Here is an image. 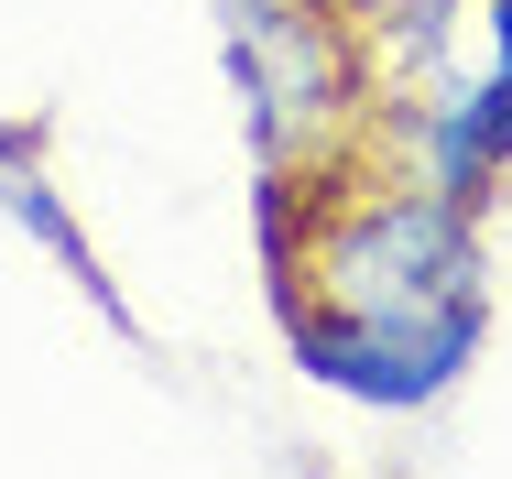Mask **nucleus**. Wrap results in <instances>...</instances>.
<instances>
[{
    "instance_id": "1",
    "label": "nucleus",
    "mask_w": 512,
    "mask_h": 479,
    "mask_svg": "<svg viewBox=\"0 0 512 479\" xmlns=\"http://www.w3.org/2000/svg\"><path fill=\"white\" fill-rule=\"evenodd\" d=\"M273 316L316 382L371 414H414V403L458 392V371L491 338L480 207H458L414 164L371 153L316 218V240L295 251V273H273Z\"/></svg>"
},
{
    "instance_id": "2",
    "label": "nucleus",
    "mask_w": 512,
    "mask_h": 479,
    "mask_svg": "<svg viewBox=\"0 0 512 479\" xmlns=\"http://www.w3.org/2000/svg\"><path fill=\"white\" fill-rule=\"evenodd\" d=\"M382 153L491 218L512 186V0H393L371 11Z\"/></svg>"
},
{
    "instance_id": "3",
    "label": "nucleus",
    "mask_w": 512,
    "mask_h": 479,
    "mask_svg": "<svg viewBox=\"0 0 512 479\" xmlns=\"http://www.w3.org/2000/svg\"><path fill=\"white\" fill-rule=\"evenodd\" d=\"M229 88L251 109V164L382 142L371 11L349 0H229Z\"/></svg>"
},
{
    "instance_id": "4",
    "label": "nucleus",
    "mask_w": 512,
    "mask_h": 479,
    "mask_svg": "<svg viewBox=\"0 0 512 479\" xmlns=\"http://www.w3.org/2000/svg\"><path fill=\"white\" fill-rule=\"evenodd\" d=\"M44 142H55L44 120H11V131H0V218H22V229H33V240H44L55 262H66V284H77V294H88V305L109 316V327L131 338V305H120V284H109L99 240L77 229V207H66V186H55V164H44Z\"/></svg>"
},
{
    "instance_id": "5",
    "label": "nucleus",
    "mask_w": 512,
    "mask_h": 479,
    "mask_svg": "<svg viewBox=\"0 0 512 479\" xmlns=\"http://www.w3.org/2000/svg\"><path fill=\"white\" fill-rule=\"evenodd\" d=\"M349 11H393V0H349Z\"/></svg>"
}]
</instances>
